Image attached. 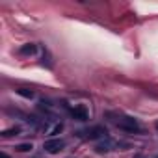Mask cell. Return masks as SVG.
I'll return each instance as SVG.
<instances>
[{
  "instance_id": "1",
  "label": "cell",
  "mask_w": 158,
  "mask_h": 158,
  "mask_svg": "<svg viewBox=\"0 0 158 158\" xmlns=\"http://www.w3.org/2000/svg\"><path fill=\"white\" fill-rule=\"evenodd\" d=\"M80 134L84 138H88V139H99V138H106L108 130H106V127L97 125V127H91V128H88L86 132H80Z\"/></svg>"
},
{
  "instance_id": "2",
  "label": "cell",
  "mask_w": 158,
  "mask_h": 158,
  "mask_svg": "<svg viewBox=\"0 0 158 158\" xmlns=\"http://www.w3.org/2000/svg\"><path fill=\"white\" fill-rule=\"evenodd\" d=\"M117 127L121 130H127V132H139V125L134 117H121L117 121Z\"/></svg>"
},
{
  "instance_id": "3",
  "label": "cell",
  "mask_w": 158,
  "mask_h": 158,
  "mask_svg": "<svg viewBox=\"0 0 158 158\" xmlns=\"http://www.w3.org/2000/svg\"><path fill=\"white\" fill-rule=\"evenodd\" d=\"M65 147V141L63 139H48V141H45L43 143V149L47 151V152H50V154H56V152H60L61 149Z\"/></svg>"
},
{
  "instance_id": "4",
  "label": "cell",
  "mask_w": 158,
  "mask_h": 158,
  "mask_svg": "<svg viewBox=\"0 0 158 158\" xmlns=\"http://www.w3.org/2000/svg\"><path fill=\"white\" fill-rule=\"evenodd\" d=\"M71 114H73V117L78 119V121H88V117H89L88 108H86L84 104H76V106L71 110Z\"/></svg>"
},
{
  "instance_id": "5",
  "label": "cell",
  "mask_w": 158,
  "mask_h": 158,
  "mask_svg": "<svg viewBox=\"0 0 158 158\" xmlns=\"http://www.w3.org/2000/svg\"><path fill=\"white\" fill-rule=\"evenodd\" d=\"M35 50H37V45L26 43V45H23V47L19 48V54H23V56H32V54H35Z\"/></svg>"
},
{
  "instance_id": "6",
  "label": "cell",
  "mask_w": 158,
  "mask_h": 158,
  "mask_svg": "<svg viewBox=\"0 0 158 158\" xmlns=\"http://www.w3.org/2000/svg\"><path fill=\"white\" fill-rule=\"evenodd\" d=\"M21 134V128L19 127H13V128H8L2 132V138H10V136H19Z\"/></svg>"
},
{
  "instance_id": "7",
  "label": "cell",
  "mask_w": 158,
  "mask_h": 158,
  "mask_svg": "<svg viewBox=\"0 0 158 158\" xmlns=\"http://www.w3.org/2000/svg\"><path fill=\"white\" fill-rule=\"evenodd\" d=\"M17 93H19L21 97H24V99H34V91H30V89H26V88H19Z\"/></svg>"
},
{
  "instance_id": "8",
  "label": "cell",
  "mask_w": 158,
  "mask_h": 158,
  "mask_svg": "<svg viewBox=\"0 0 158 158\" xmlns=\"http://www.w3.org/2000/svg\"><path fill=\"white\" fill-rule=\"evenodd\" d=\"M15 149H17L19 152H26V151H32L34 145H32V143H21V145H17Z\"/></svg>"
},
{
  "instance_id": "9",
  "label": "cell",
  "mask_w": 158,
  "mask_h": 158,
  "mask_svg": "<svg viewBox=\"0 0 158 158\" xmlns=\"http://www.w3.org/2000/svg\"><path fill=\"white\" fill-rule=\"evenodd\" d=\"M61 130H63V123H58V125H54V128L50 130V134H52V136H56V134H60Z\"/></svg>"
},
{
  "instance_id": "10",
  "label": "cell",
  "mask_w": 158,
  "mask_h": 158,
  "mask_svg": "<svg viewBox=\"0 0 158 158\" xmlns=\"http://www.w3.org/2000/svg\"><path fill=\"white\" fill-rule=\"evenodd\" d=\"M45 63H47L48 67H52V63H50V56H48V52H47V50L43 52V65H45Z\"/></svg>"
},
{
  "instance_id": "11",
  "label": "cell",
  "mask_w": 158,
  "mask_h": 158,
  "mask_svg": "<svg viewBox=\"0 0 158 158\" xmlns=\"http://www.w3.org/2000/svg\"><path fill=\"white\" fill-rule=\"evenodd\" d=\"M0 158H10V156H8L6 152H0Z\"/></svg>"
},
{
  "instance_id": "12",
  "label": "cell",
  "mask_w": 158,
  "mask_h": 158,
  "mask_svg": "<svg viewBox=\"0 0 158 158\" xmlns=\"http://www.w3.org/2000/svg\"><path fill=\"white\" fill-rule=\"evenodd\" d=\"M134 158H145L143 154H134Z\"/></svg>"
},
{
  "instance_id": "13",
  "label": "cell",
  "mask_w": 158,
  "mask_h": 158,
  "mask_svg": "<svg viewBox=\"0 0 158 158\" xmlns=\"http://www.w3.org/2000/svg\"><path fill=\"white\" fill-rule=\"evenodd\" d=\"M156 130H158V123H156Z\"/></svg>"
}]
</instances>
